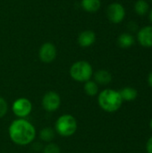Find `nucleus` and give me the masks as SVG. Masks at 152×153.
<instances>
[{"label":"nucleus","mask_w":152,"mask_h":153,"mask_svg":"<svg viewBox=\"0 0 152 153\" xmlns=\"http://www.w3.org/2000/svg\"><path fill=\"white\" fill-rule=\"evenodd\" d=\"M8 134L13 143L25 146L34 141L36 129L34 126L25 118H17L9 126Z\"/></svg>","instance_id":"obj_1"},{"label":"nucleus","mask_w":152,"mask_h":153,"mask_svg":"<svg viewBox=\"0 0 152 153\" xmlns=\"http://www.w3.org/2000/svg\"><path fill=\"white\" fill-rule=\"evenodd\" d=\"M98 103L104 111L114 113L121 108L123 100L119 91L112 89H106L99 93Z\"/></svg>","instance_id":"obj_2"},{"label":"nucleus","mask_w":152,"mask_h":153,"mask_svg":"<svg viewBox=\"0 0 152 153\" xmlns=\"http://www.w3.org/2000/svg\"><path fill=\"white\" fill-rule=\"evenodd\" d=\"M69 73L73 80L78 82H86L92 77L93 69L89 62L81 60L72 65Z\"/></svg>","instance_id":"obj_3"},{"label":"nucleus","mask_w":152,"mask_h":153,"mask_svg":"<svg viewBox=\"0 0 152 153\" xmlns=\"http://www.w3.org/2000/svg\"><path fill=\"white\" fill-rule=\"evenodd\" d=\"M55 129L56 132L63 137L72 136L77 130V121L75 117L70 114L62 115L56 121Z\"/></svg>","instance_id":"obj_4"},{"label":"nucleus","mask_w":152,"mask_h":153,"mask_svg":"<svg viewBox=\"0 0 152 153\" xmlns=\"http://www.w3.org/2000/svg\"><path fill=\"white\" fill-rule=\"evenodd\" d=\"M32 110V104L27 98H19L12 105V111L18 118L27 117Z\"/></svg>","instance_id":"obj_5"},{"label":"nucleus","mask_w":152,"mask_h":153,"mask_svg":"<svg viewBox=\"0 0 152 153\" xmlns=\"http://www.w3.org/2000/svg\"><path fill=\"white\" fill-rule=\"evenodd\" d=\"M41 104L47 112H55L61 105L60 96L56 91H48L43 96Z\"/></svg>","instance_id":"obj_6"},{"label":"nucleus","mask_w":152,"mask_h":153,"mask_svg":"<svg viewBox=\"0 0 152 153\" xmlns=\"http://www.w3.org/2000/svg\"><path fill=\"white\" fill-rule=\"evenodd\" d=\"M108 19L112 23H120L125 16V9L119 3H112L107 9Z\"/></svg>","instance_id":"obj_7"},{"label":"nucleus","mask_w":152,"mask_h":153,"mask_svg":"<svg viewBox=\"0 0 152 153\" xmlns=\"http://www.w3.org/2000/svg\"><path fill=\"white\" fill-rule=\"evenodd\" d=\"M56 54H57L56 48L51 42L44 43L40 47L39 51V59L41 60V62L45 64H49L53 62L56 57Z\"/></svg>","instance_id":"obj_8"},{"label":"nucleus","mask_w":152,"mask_h":153,"mask_svg":"<svg viewBox=\"0 0 152 153\" xmlns=\"http://www.w3.org/2000/svg\"><path fill=\"white\" fill-rule=\"evenodd\" d=\"M137 39L140 45L144 48L152 47V26L148 25L142 27L137 33Z\"/></svg>","instance_id":"obj_9"},{"label":"nucleus","mask_w":152,"mask_h":153,"mask_svg":"<svg viewBox=\"0 0 152 153\" xmlns=\"http://www.w3.org/2000/svg\"><path fill=\"white\" fill-rule=\"evenodd\" d=\"M95 40H96V34L94 31L90 30H83L79 34L77 39L78 44L82 48H88L91 46L92 44H94Z\"/></svg>","instance_id":"obj_10"},{"label":"nucleus","mask_w":152,"mask_h":153,"mask_svg":"<svg viewBox=\"0 0 152 153\" xmlns=\"http://www.w3.org/2000/svg\"><path fill=\"white\" fill-rule=\"evenodd\" d=\"M112 81V74L107 70H99L94 74V82L97 84L107 85Z\"/></svg>","instance_id":"obj_11"},{"label":"nucleus","mask_w":152,"mask_h":153,"mask_svg":"<svg viewBox=\"0 0 152 153\" xmlns=\"http://www.w3.org/2000/svg\"><path fill=\"white\" fill-rule=\"evenodd\" d=\"M117 44L122 48H128L134 44V38L130 33H122L117 39Z\"/></svg>","instance_id":"obj_12"},{"label":"nucleus","mask_w":152,"mask_h":153,"mask_svg":"<svg viewBox=\"0 0 152 153\" xmlns=\"http://www.w3.org/2000/svg\"><path fill=\"white\" fill-rule=\"evenodd\" d=\"M101 6L100 0H82V7L88 13H95Z\"/></svg>","instance_id":"obj_13"},{"label":"nucleus","mask_w":152,"mask_h":153,"mask_svg":"<svg viewBox=\"0 0 152 153\" xmlns=\"http://www.w3.org/2000/svg\"><path fill=\"white\" fill-rule=\"evenodd\" d=\"M119 93L121 95V98H122L123 101L124 100H125V101L134 100L137 98V95H138L137 91L133 87H125L119 91Z\"/></svg>","instance_id":"obj_14"},{"label":"nucleus","mask_w":152,"mask_h":153,"mask_svg":"<svg viewBox=\"0 0 152 153\" xmlns=\"http://www.w3.org/2000/svg\"><path fill=\"white\" fill-rule=\"evenodd\" d=\"M83 89H84V92L90 97L96 96L99 93V85L94 81L91 80L84 82Z\"/></svg>","instance_id":"obj_15"},{"label":"nucleus","mask_w":152,"mask_h":153,"mask_svg":"<svg viewBox=\"0 0 152 153\" xmlns=\"http://www.w3.org/2000/svg\"><path fill=\"white\" fill-rule=\"evenodd\" d=\"M150 9V5L146 0H138L134 4V11L138 15H145Z\"/></svg>","instance_id":"obj_16"},{"label":"nucleus","mask_w":152,"mask_h":153,"mask_svg":"<svg viewBox=\"0 0 152 153\" xmlns=\"http://www.w3.org/2000/svg\"><path fill=\"white\" fill-rule=\"evenodd\" d=\"M39 137L42 141L50 143L55 138V132L52 128H49V127L43 128L39 132Z\"/></svg>","instance_id":"obj_17"},{"label":"nucleus","mask_w":152,"mask_h":153,"mask_svg":"<svg viewBox=\"0 0 152 153\" xmlns=\"http://www.w3.org/2000/svg\"><path fill=\"white\" fill-rule=\"evenodd\" d=\"M44 153H60V148L58 147L57 144L49 143L44 147Z\"/></svg>","instance_id":"obj_18"},{"label":"nucleus","mask_w":152,"mask_h":153,"mask_svg":"<svg viewBox=\"0 0 152 153\" xmlns=\"http://www.w3.org/2000/svg\"><path fill=\"white\" fill-rule=\"evenodd\" d=\"M7 110H8V104L6 100L4 98L0 97V118L4 117L6 115Z\"/></svg>","instance_id":"obj_19"},{"label":"nucleus","mask_w":152,"mask_h":153,"mask_svg":"<svg viewBox=\"0 0 152 153\" xmlns=\"http://www.w3.org/2000/svg\"><path fill=\"white\" fill-rule=\"evenodd\" d=\"M146 151L148 153H152V136L148 140L146 144Z\"/></svg>","instance_id":"obj_20"},{"label":"nucleus","mask_w":152,"mask_h":153,"mask_svg":"<svg viewBox=\"0 0 152 153\" xmlns=\"http://www.w3.org/2000/svg\"><path fill=\"white\" fill-rule=\"evenodd\" d=\"M148 83H149V85L152 88V72L150 73V74L148 76Z\"/></svg>","instance_id":"obj_21"},{"label":"nucleus","mask_w":152,"mask_h":153,"mask_svg":"<svg viewBox=\"0 0 152 153\" xmlns=\"http://www.w3.org/2000/svg\"><path fill=\"white\" fill-rule=\"evenodd\" d=\"M149 18H150V21H151V22L152 23V9L151 10V12H150V14H149Z\"/></svg>","instance_id":"obj_22"},{"label":"nucleus","mask_w":152,"mask_h":153,"mask_svg":"<svg viewBox=\"0 0 152 153\" xmlns=\"http://www.w3.org/2000/svg\"><path fill=\"white\" fill-rule=\"evenodd\" d=\"M150 126H151V128L152 129V119L151 120V123H150Z\"/></svg>","instance_id":"obj_23"},{"label":"nucleus","mask_w":152,"mask_h":153,"mask_svg":"<svg viewBox=\"0 0 152 153\" xmlns=\"http://www.w3.org/2000/svg\"><path fill=\"white\" fill-rule=\"evenodd\" d=\"M151 1H152V0H151Z\"/></svg>","instance_id":"obj_24"}]
</instances>
